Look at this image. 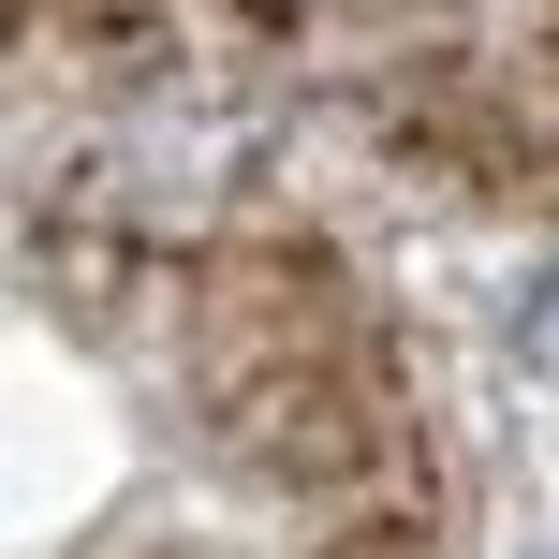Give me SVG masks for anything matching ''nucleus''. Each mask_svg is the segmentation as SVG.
Listing matches in <instances>:
<instances>
[{
	"mask_svg": "<svg viewBox=\"0 0 559 559\" xmlns=\"http://www.w3.org/2000/svg\"><path fill=\"white\" fill-rule=\"evenodd\" d=\"M515 354H531V368H559V265L531 280V309H515Z\"/></svg>",
	"mask_w": 559,
	"mask_h": 559,
	"instance_id": "1",
	"label": "nucleus"
}]
</instances>
